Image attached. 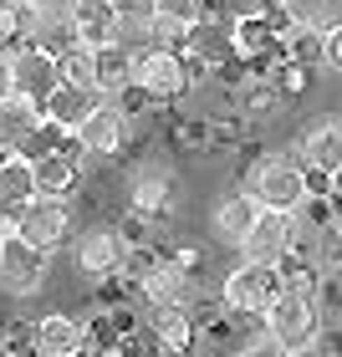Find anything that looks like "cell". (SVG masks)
<instances>
[{
    "label": "cell",
    "instance_id": "obj_39",
    "mask_svg": "<svg viewBox=\"0 0 342 357\" xmlns=\"http://www.w3.org/2000/svg\"><path fill=\"white\" fill-rule=\"evenodd\" d=\"M103 357H128V352H103Z\"/></svg>",
    "mask_w": 342,
    "mask_h": 357
},
{
    "label": "cell",
    "instance_id": "obj_3",
    "mask_svg": "<svg viewBox=\"0 0 342 357\" xmlns=\"http://www.w3.org/2000/svg\"><path fill=\"white\" fill-rule=\"evenodd\" d=\"M260 327H266V332L276 337V342H286L291 352L317 347V327H322V317H317V296H306V291H291V286H281V296H276V301L266 306Z\"/></svg>",
    "mask_w": 342,
    "mask_h": 357
},
{
    "label": "cell",
    "instance_id": "obj_33",
    "mask_svg": "<svg viewBox=\"0 0 342 357\" xmlns=\"http://www.w3.org/2000/svg\"><path fill=\"white\" fill-rule=\"evenodd\" d=\"M21 36H15V26H10V15H0V56H15V52H21Z\"/></svg>",
    "mask_w": 342,
    "mask_h": 357
},
{
    "label": "cell",
    "instance_id": "obj_8",
    "mask_svg": "<svg viewBox=\"0 0 342 357\" xmlns=\"http://www.w3.org/2000/svg\"><path fill=\"white\" fill-rule=\"evenodd\" d=\"M46 281V255L31 250L21 235H6V255H0V291L6 296H36Z\"/></svg>",
    "mask_w": 342,
    "mask_h": 357
},
{
    "label": "cell",
    "instance_id": "obj_14",
    "mask_svg": "<svg viewBox=\"0 0 342 357\" xmlns=\"http://www.w3.org/2000/svg\"><path fill=\"white\" fill-rule=\"evenodd\" d=\"M31 357H82V321L41 317L31 327Z\"/></svg>",
    "mask_w": 342,
    "mask_h": 357
},
{
    "label": "cell",
    "instance_id": "obj_17",
    "mask_svg": "<svg viewBox=\"0 0 342 357\" xmlns=\"http://www.w3.org/2000/svg\"><path fill=\"white\" fill-rule=\"evenodd\" d=\"M97 102H103V92H87V87L61 82V87L41 102V112H46V123H57V128H67V133H77V128H82V118H87Z\"/></svg>",
    "mask_w": 342,
    "mask_h": 357
},
{
    "label": "cell",
    "instance_id": "obj_28",
    "mask_svg": "<svg viewBox=\"0 0 342 357\" xmlns=\"http://www.w3.org/2000/svg\"><path fill=\"white\" fill-rule=\"evenodd\" d=\"M281 10L291 15V26H322V0H281ZM322 36H327V31H322Z\"/></svg>",
    "mask_w": 342,
    "mask_h": 357
},
{
    "label": "cell",
    "instance_id": "obj_30",
    "mask_svg": "<svg viewBox=\"0 0 342 357\" xmlns=\"http://www.w3.org/2000/svg\"><path fill=\"white\" fill-rule=\"evenodd\" d=\"M235 357H291V347H286V342H276L271 332H260V337H251V342L240 347Z\"/></svg>",
    "mask_w": 342,
    "mask_h": 357
},
{
    "label": "cell",
    "instance_id": "obj_25",
    "mask_svg": "<svg viewBox=\"0 0 342 357\" xmlns=\"http://www.w3.org/2000/svg\"><path fill=\"white\" fill-rule=\"evenodd\" d=\"M281 46H286V61H297V67H317V61L327 56V36L312 31V26H297Z\"/></svg>",
    "mask_w": 342,
    "mask_h": 357
},
{
    "label": "cell",
    "instance_id": "obj_37",
    "mask_svg": "<svg viewBox=\"0 0 342 357\" xmlns=\"http://www.w3.org/2000/svg\"><path fill=\"white\" fill-rule=\"evenodd\" d=\"M332 235L342 240V204H337V215H332Z\"/></svg>",
    "mask_w": 342,
    "mask_h": 357
},
{
    "label": "cell",
    "instance_id": "obj_40",
    "mask_svg": "<svg viewBox=\"0 0 342 357\" xmlns=\"http://www.w3.org/2000/svg\"><path fill=\"white\" fill-rule=\"evenodd\" d=\"M0 357H10V347H0Z\"/></svg>",
    "mask_w": 342,
    "mask_h": 357
},
{
    "label": "cell",
    "instance_id": "obj_9",
    "mask_svg": "<svg viewBox=\"0 0 342 357\" xmlns=\"http://www.w3.org/2000/svg\"><path fill=\"white\" fill-rule=\"evenodd\" d=\"M123 138H128V112L118 102H107V97L82 118V128H77V143H82L87 158H112L123 149Z\"/></svg>",
    "mask_w": 342,
    "mask_h": 357
},
{
    "label": "cell",
    "instance_id": "obj_29",
    "mask_svg": "<svg viewBox=\"0 0 342 357\" xmlns=\"http://www.w3.org/2000/svg\"><path fill=\"white\" fill-rule=\"evenodd\" d=\"M276 107H281V92H276L271 82H255L246 92V112H255V118H266V112H276Z\"/></svg>",
    "mask_w": 342,
    "mask_h": 357
},
{
    "label": "cell",
    "instance_id": "obj_36",
    "mask_svg": "<svg viewBox=\"0 0 342 357\" xmlns=\"http://www.w3.org/2000/svg\"><path fill=\"white\" fill-rule=\"evenodd\" d=\"M332 199H337V204H342V169H337V174H332Z\"/></svg>",
    "mask_w": 342,
    "mask_h": 357
},
{
    "label": "cell",
    "instance_id": "obj_41",
    "mask_svg": "<svg viewBox=\"0 0 342 357\" xmlns=\"http://www.w3.org/2000/svg\"><path fill=\"white\" fill-rule=\"evenodd\" d=\"M271 6H281V0H271Z\"/></svg>",
    "mask_w": 342,
    "mask_h": 357
},
{
    "label": "cell",
    "instance_id": "obj_6",
    "mask_svg": "<svg viewBox=\"0 0 342 357\" xmlns=\"http://www.w3.org/2000/svg\"><path fill=\"white\" fill-rule=\"evenodd\" d=\"M240 261H255V266H281L291 255V215L281 209H260V220L251 225V235L240 240Z\"/></svg>",
    "mask_w": 342,
    "mask_h": 357
},
{
    "label": "cell",
    "instance_id": "obj_10",
    "mask_svg": "<svg viewBox=\"0 0 342 357\" xmlns=\"http://www.w3.org/2000/svg\"><path fill=\"white\" fill-rule=\"evenodd\" d=\"M10 72H15V92L36 97V102H46V97L61 87L57 52H46V46H21V52L10 56Z\"/></svg>",
    "mask_w": 342,
    "mask_h": 357
},
{
    "label": "cell",
    "instance_id": "obj_24",
    "mask_svg": "<svg viewBox=\"0 0 342 357\" xmlns=\"http://www.w3.org/2000/svg\"><path fill=\"white\" fill-rule=\"evenodd\" d=\"M107 46H123V52H154V21H138V15H112L107 26Z\"/></svg>",
    "mask_w": 342,
    "mask_h": 357
},
{
    "label": "cell",
    "instance_id": "obj_23",
    "mask_svg": "<svg viewBox=\"0 0 342 357\" xmlns=\"http://www.w3.org/2000/svg\"><path fill=\"white\" fill-rule=\"evenodd\" d=\"M57 72H61V82H72V87H87V92H97V52H92V46L72 41L67 52L57 56Z\"/></svg>",
    "mask_w": 342,
    "mask_h": 357
},
{
    "label": "cell",
    "instance_id": "obj_22",
    "mask_svg": "<svg viewBox=\"0 0 342 357\" xmlns=\"http://www.w3.org/2000/svg\"><path fill=\"white\" fill-rule=\"evenodd\" d=\"M138 291H143V301H174V306H184V296H189V271L179 266V261H164Z\"/></svg>",
    "mask_w": 342,
    "mask_h": 357
},
{
    "label": "cell",
    "instance_id": "obj_1",
    "mask_svg": "<svg viewBox=\"0 0 342 357\" xmlns=\"http://www.w3.org/2000/svg\"><path fill=\"white\" fill-rule=\"evenodd\" d=\"M240 194H251L260 209H281V215H297V209L306 204V174H302L297 158H286V153H266V158H255V164L246 169V178H240Z\"/></svg>",
    "mask_w": 342,
    "mask_h": 357
},
{
    "label": "cell",
    "instance_id": "obj_13",
    "mask_svg": "<svg viewBox=\"0 0 342 357\" xmlns=\"http://www.w3.org/2000/svg\"><path fill=\"white\" fill-rule=\"evenodd\" d=\"M143 327H149V337L164 352H189L194 347V321H189L184 306H174V301H149Z\"/></svg>",
    "mask_w": 342,
    "mask_h": 357
},
{
    "label": "cell",
    "instance_id": "obj_12",
    "mask_svg": "<svg viewBox=\"0 0 342 357\" xmlns=\"http://www.w3.org/2000/svg\"><path fill=\"white\" fill-rule=\"evenodd\" d=\"M286 158H297L302 169L337 174V169H342V118H327V123L306 128L302 143H297V153H286Z\"/></svg>",
    "mask_w": 342,
    "mask_h": 357
},
{
    "label": "cell",
    "instance_id": "obj_34",
    "mask_svg": "<svg viewBox=\"0 0 342 357\" xmlns=\"http://www.w3.org/2000/svg\"><path fill=\"white\" fill-rule=\"evenodd\" d=\"M322 67L342 72V26H337V31H327V56H322Z\"/></svg>",
    "mask_w": 342,
    "mask_h": 357
},
{
    "label": "cell",
    "instance_id": "obj_21",
    "mask_svg": "<svg viewBox=\"0 0 342 357\" xmlns=\"http://www.w3.org/2000/svg\"><path fill=\"white\" fill-rule=\"evenodd\" d=\"M230 31H235V21H194V26H189V52H184V56L205 61V67H215L220 52H235Z\"/></svg>",
    "mask_w": 342,
    "mask_h": 357
},
{
    "label": "cell",
    "instance_id": "obj_11",
    "mask_svg": "<svg viewBox=\"0 0 342 357\" xmlns=\"http://www.w3.org/2000/svg\"><path fill=\"white\" fill-rule=\"evenodd\" d=\"M31 199H36V169L26 158H6L0 164V230L6 235H15V220Z\"/></svg>",
    "mask_w": 342,
    "mask_h": 357
},
{
    "label": "cell",
    "instance_id": "obj_5",
    "mask_svg": "<svg viewBox=\"0 0 342 357\" xmlns=\"http://www.w3.org/2000/svg\"><path fill=\"white\" fill-rule=\"evenodd\" d=\"M72 261L82 275H92V281H107V275H123V261H128V240L118 230H82L77 235V250Z\"/></svg>",
    "mask_w": 342,
    "mask_h": 357
},
{
    "label": "cell",
    "instance_id": "obj_2",
    "mask_svg": "<svg viewBox=\"0 0 342 357\" xmlns=\"http://www.w3.org/2000/svg\"><path fill=\"white\" fill-rule=\"evenodd\" d=\"M281 296V271L276 266H255L240 261L230 275L220 281V306L230 317H266V306Z\"/></svg>",
    "mask_w": 342,
    "mask_h": 357
},
{
    "label": "cell",
    "instance_id": "obj_7",
    "mask_svg": "<svg viewBox=\"0 0 342 357\" xmlns=\"http://www.w3.org/2000/svg\"><path fill=\"white\" fill-rule=\"evenodd\" d=\"M138 92L149 102H174L189 92V72L179 52H143L138 56Z\"/></svg>",
    "mask_w": 342,
    "mask_h": 357
},
{
    "label": "cell",
    "instance_id": "obj_4",
    "mask_svg": "<svg viewBox=\"0 0 342 357\" xmlns=\"http://www.w3.org/2000/svg\"><path fill=\"white\" fill-rule=\"evenodd\" d=\"M15 235H21L31 250L57 255L61 245H67V235H72V209H67V199H46V194H36V199L21 209V220H15Z\"/></svg>",
    "mask_w": 342,
    "mask_h": 357
},
{
    "label": "cell",
    "instance_id": "obj_31",
    "mask_svg": "<svg viewBox=\"0 0 342 357\" xmlns=\"http://www.w3.org/2000/svg\"><path fill=\"white\" fill-rule=\"evenodd\" d=\"M158 15H179V21H200L205 15V0H158Z\"/></svg>",
    "mask_w": 342,
    "mask_h": 357
},
{
    "label": "cell",
    "instance_id": "obj_18",
    "mask_svg": "<svg viewBox=\"0 0 342 357\" xmlns=\"http://www.w3.org/2000/svg\"><path fill=\"white\" fill-rule=\"evenodd\" d=\"M128 87H138V56L123 52V46H97V92L112 102Z\"/></svg>",
    "mask_w": 342,
    "mask_h": 357
},
{
    "label": "cell",
    "instance_id": "obj_19",
    "mask_svg": "<svg viewBox=\"0 0 342 357\" xmlns=\"http://www.w3.org/2000/svg\"><path fill=\"white\" fill-rule=\"evenodd\" d=\"M255 220H260V204L251 199V194H230V199L215 204V240H225V245H240V240L251 235Z\"/></svg>",
    "mask_w": 342,
    "mask_h": 357
},
{
    "label": "cell",
    "instance_id": "obj_35",
    "mask_svg": "<svg viewBox=\"0 0 342 357\" xmlns=\"http://www.w3.org/2000/svg\"><path fill=\"white\" fill-rule=\"evenodd\" d=\"M15 97V72H10V56H0V102Z\"/></svg>",
    "mask_w": 342,
    "mask_h": 357
},
{
    "label": "cell",
    "instance_id": "obj_15",
    "mask_svg": "<svg viewBox=\"0 0 342 357\" xmlns=\"http://www.w3.org/2000/svg\"><path fill=\"white\" fill-rule=\"evenodd\" d=\"M46 123V112H41V102L36 97H6V102H0V149L6 153H21V143L36 133V128Z\"/></svg>",
    "mask_w": 342,
    "mask_h": 357
},
{
    "label": "cell",
    "instance_id": "obj_20",
    "mask_svg": "<svg viewBox=\"0 0 342 357\" xmlns=\"http://www.w3.org/2000/svg\"><path fill=\"white\" fill-rule=\"evenodd\" d=\"M77 158L82 153H46L36 158V194H46V199H67V194L77 189Z\"/></svg>",
    "mask_w": 342,
    "mask_h": 357
},
{
    "label": "cell",
    "instance_id": "obj_26",
    "mask_svg": "<svg viewBox=\"0 0 342 357\" xmlns=\"http://www.w3.org/2000/svg\"><path fill=\"white\" fill-rule=\"evenodd\" d=\"M154 52H189V21L179 15H154Z\"/></svg>",
    "mask_w": 342,
    "mask_h": 357
},
{
    "label": "cell",
    "instance_id": "obj_16",
    "mask_svg": "<svg viewBox=\"0 0 342 357\" xmlns=\"http://www.w3.org/2000/svg\"><path fill=\"white\" fill-rule=\"evenodd\" d=\"M128 194H133V209H143V215H164L169 194H174V178H169V169L158 164V158H149V164H138L133 174H128Z\"/></svg>",
    "mask_w": 342,
    "mask_h": 357
},
{
    "label": "cell",
    "instance_id": "obj_38",
    "mask_svg": "<svg viewBox=\"0 0 342 357\" xmlns=\"http://www.w3.org/2000/svg\"><path fill=\"white\" fill-rule=\"evenodd\" d=\"M0 255H6V230H0Z\"/></svg>",
    "mask_w": 342,
    "mask_h": 357
},
{
    "label": "cell",
    "instance_id": "obj_27",
    "mask_svg": "<svg viewBox=\"0 0 342 357\" xmlns=\"http://www.w3.org/2000/svg\"><path fill=\"white\" fill-rule=\"evenodd\" d=\"M158 266H164V255H154L149 245H138V250H128V261H123V275H128L133 286H143V281H149V275H154Z\"/></svg>",
    "mask_w": 342,
    "mask_h": 357
},
{
    "label": "cell",
    "instance_id": "obj_32",
    "mask_svg": "<svg viewBox=\"0 0 342 357\" xmlns=\"http://www.w3.org/2000/svg\"><path fill=\"white\" fill-rule=\"evenodd\" d=\"M112 15H138V21H154L158 0H112Z\"/></svg>",
    "mask_w": 342,
    "mask_h": 357
}]
</instances>
